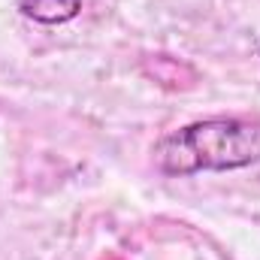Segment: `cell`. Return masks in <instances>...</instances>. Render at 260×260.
I'll use <instances>...</instances> for the list:
<instances>
[{"label":"cell","mask_w":260,"mask_h":260,"mask_svg":"<svg viewBox=\"0 0 260 260\" xmlns=\"http://www.w3.org/2000/svg\"><path fill=\"white\" fill-rule=\"evenodd\" d=\"M15 6L40 24H67L82 12V0H15Z\"/></svg>","instance_id":"7a4b0ae2"},{"label":"cell","mask_w":260,"mask_h":260,"mask_svg":"<svg viewBox=\"0 0 260 260\" xmlns=\"http://www.w3.org/2000/svg\"><path fill=\"white\" fill-rule=\"evenodd\" d=\"M167 176L230 173L260 164V118H203L167 133L151 148Z\"/></svg>","instance_id":"6da1fadb"}]
</instances>
